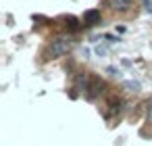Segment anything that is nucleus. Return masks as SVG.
Instances as JSON below:
<instances>
[{"label":"nucleus","mask_w":152,"mask_h":146,"mask_svg":"<svg viewBox=\"0 0 152 146\" xmlns=\"http://www.w3.org/2000/svg\"><path fill=\"white\" fill-rule=\"evenodd\" d=\"M71 48H73V40H69V38H56V40L48 46L46 56H48V59H61V56L69 54Z\"/></svg>","instance_id":"nucleus-1"},{"label":"nucleus","mask_w":152,"mask_h":146,"mask_svg":"<svg viewBox=\"0 0 152 146\" xmlns=\"http://www.w3.org/2000/svg\"><path fill=\"white\" fill-rule=\"evenodd\" d=\"M142 4H144V9H146V11H150V13H152V0H142Z\"/></svg>","instance_id":"nucleus-8"},{"label":"nucleus","mask_w":152,"mask_h":146,"mask_svg":"<svg viewBox=\"0 0 152 146\" xmlns=\"http://www.w3.org/2000/svg\"><path fill=\"white\" fill-rule=\"evenodd\" d=\"M123 88L127 92H140V84L137 81H123Z\"/></svg>","instance_id":"nucleus-6"},{"label":"nucleus","mask_w":152,"mask_h":146,"mask_svg":"<svg viewBox=\"0 0 152 146\" xmlns=\"http://www.w3.org/2000/svg\"><path fill=\"white\" fill-rule=\"evenodd\" d=\"M146 119H148V123L152 125V104H150V109H148V115H146Z\"/></svg>","instance_id":"nucleus-9"},{"label":"nucleus","mask_w":152,"mask_h":146,"mask_svg":"<svg viewBox=\"0 0 152 146\" xmlns=\"http://www.w3.org/2000/svg\"><path fill=\"white\" fill-rule=\"evenodd\" d=\"M102 81H100V77H92V81H90V88H88V98H96L100 92H102Z\"/></svg>","instance_id":"nucleus-2"},{"label":"nucleus","mask_w":152,"mask_h":146,"mask_svg":"<svg viewBox=\"0 0 152 146\" xmlns=\"http://www.w3.org/2000/svg\"><path fill=\"white\" fill-rule=\"evenodd\" d=\"M106 73H108L110 77H119V75H121V73H119V69H115V67H108V69H106Z\"/></svg>","instance_id":"nucleus-7"},{"label":"nucleus","mask_w":152,"mask_h":146,"mask_svg":"<svg viewBox=\"0 0 152 146\" xmlns=\"http://www.w3.org/2000/svg\"><path fill=\"white\" fill-rule=\"evenodd\" d=\"M90 81H92V77H90L88 73H79V75L75 77V88L81 90V92H86V90L90 88Z\"/></svg>","instance_id":"nucleus-3"},{"label":"nucleus","mask_w":152,"mask_h":146,"mask_svg":"<svg viewBox=\"0 0 152 146\" xmlns=\"http://www.w3.org/2000/svg\"><path fill=\"white\" fill-rule=\"evenodd\" d=\"M108 7L113 11H117V13H123V11H127L131 7V0H108Z\"/></svg>","instance_id":"nucleus-4"},{"label":"nucleus","mask_w":152,"mask_h":146,"mask_svg":"<svg viewBox=\"0 0 152 146\" xmlns=\"http://www.w3.org/2000/svg\"><path fill=\"white\" fill-rule=\"evenodd\" d=\"M100 11H88L83 13V23L86 25H94V23H100Z\"/></svg>","instance_id":"nucleus-5"}]
</instances>
